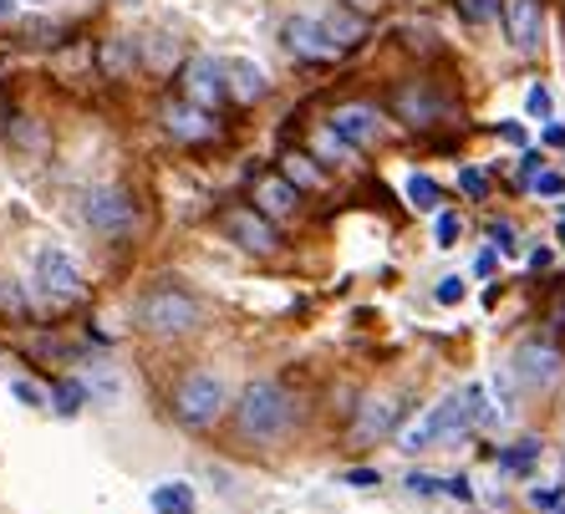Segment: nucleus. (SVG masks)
I'll return each mask as SVG.
<instances>
[{"instance_id":"f257e3e1","label":"nucleus","mask_w":565,"mask_h":514,"mask_svg":"<svg viewBox=\"0 0 565 514\" xmlns=\"http://www.w3.org/2000/svg\"><path fill=\"white\" fill-rule=\"evenodd\" d=\"M204 326V301L179 280H158L138 301V331L148 336H194Z\"/></svg>"},{"instance_id":"f03ea898","label":"nucleus","mask_w":565,"mask_h":514,"mask_svg":"<svg viewBox=\"0 0 565 514\" xmlns=\"http://www.w3.org/2000/svg\"><path fill=\"white\" fill-rule=\"evenodd\" d=\"M235 433L250 438V443H270V438H280L290 428V413H296V403H290V393L280 383H270V377H260V383H250L245 393L235 397Z\"/></svg>"},{"instance_id":"7ed1b4c3","label":"nucleus","mask_w":565,"mask_h":514,"mask_svg":"<svg viewBox=\"0 0 565 514\" xmlns=\"http://www.w3.org/2000/svg\"><path fill=\"white\" fill-rule=\"evenodd\" d=\"M77 214H82V225L93 229V235H103V239H128L132 229L143 225V214H138L132 194H128V189H118V184L87 189Z\"/></svg>"},{"instance_id":"20e7f679","label":"nucleus","mask_w":565,"mask_h":514,"mask_svg":"<svg viewBox=\"0 0 565 514\" xmlns=\"http://www.w3.org/2000/svg\"><path fill=\"white\" fill-rule=\"evenodd\" d=\"M224 408H230V397H224V383L214 372H189L173 387V418L184 422V428H194V433L214 428Z\"/></svg>"},{"instance_id":"39448f33","label":"nucleus","mask_w":565,"mask_h":514,"mask_svg":"<svg viewBox=\"0 0 565 514\" xmlns=\"http://www.w3.org/2000/svg\"><path fill=\"white\" fill-rule=\"evenodd\" d=\"M31 286L46 306H72L82 296V265L62 245H41L36 260H31Z\"/></svg>"},{"instance_id":"423d86ee","label":"nucleus","mask_w":565,"mask_h":514,"mask_svg":"<svg viewBox=\"0 0 565 514\" xmlns=\"http://www.w3.org/2000/svg\"><path fill=\"white\" fill-rule=\"evenodd\" d=\"M473 422V408H469V393H454V397H444V403H438L434 413H428V418L423 422H413L408 433H403V449L408 453H423V449H434L438 438H454V433H463V428H469Z\"/></svg>"},{"instance_id":"0eeeda50","label":"nucleus","mask_w":565,"mask_h":514,"mask_svg":"<svg viewBox=\"0 0 565 514\" xmlns=\"http://www.w3.org/2000/svg\"><path fill=\"white\" fill-rule=\"evenodd\" d=\"M510 377L520 387H530V393H551L565 377V356L551 342H520L510 356Z\"/></svg>"},{"instance_id":"6e6552de","label":"nucleus","mask_w":565,"mask_h":514,"mask_svg":"<svg viewBox=\"0 0 565 514\" xmlns=\"http://www.w3.org/2000/svg\"><path fill=\"white\" fill-rule=\"evenodd\" d=\"M393 113L408 128H438L448 118V103L444 93H434V82H403L393 93Z\"/></svg>"},{"instance_id":"1a4fd4ad","label":"nucleus","mask_w":565,"mask_h":514,"mask_svg":"<svg viewBox=\"0 0 565 514\" xmlns=\"http://www.w3.org/2000/svg\"><path fill=\"white\" fill-rule=\"evenodd\" d=\"M224 235L235 239L239 250H250V255H276L280 250V229L270 225V214L255 210V204L224 214Z\"/></svg>"},{"instance_id":"9d476101","label":"nucleus","mask_w":565,"mask_h":514,"mask_svg":"<svg viewBox=\"0 0 565 514\" xmlns=\"http://www.w3.org/2000/svg\"><path fill=\"white\" fill-rule=\"evenodd\" d=\"M504 31H510V46L514 52H540V36H545V11H540V0H504L500 11Z\"/></svg>"},{"instance_id":"9b49d317","label":"nucleus","mask_w":565,"mask_h":514,"mask_svg":"<svg viewBox=\"0 0 565 514\" xmlns=\"http://www.w3.org/2000/svg\"><path fill=\"white\" fill-rule=\"evenodd\" d=\"M184 93H189V103H199V107H220L224 97H230L224 62H214V56H194V62L184 66Z\"/></svg>"},{"instance_id":"f8f14e48","label":"nucleus","mask_w":565,"mask_h":514,"mask_svg":"<svg viewBox=\"0 0 565 514\" xmlns=\"http://www.w3.org/2000/svg\"><path fill=\"white\" fill-rule=\"evenodd\" d=\"M321 31H327L331 52H352L356 41H367L372 21L356 11V6H347V0H331L327 11H321Z\"/></svg>"},{"instance_id":"ddd939ff","label":"nucleus","mask_w":565,"mask_h":514,"mask_svg":"<svg viewBox=\"0 0 565 514\" xmlns=\"http://www.w3.org/2000/svg\"><path fill=\"white\" fill-rule=\"evenodd\" d=\"M331 132H337L347 148H367V143H377L382 113L377 107H367V103H347V107L331 113Z\"/></svg>"},{"instance_id":"4468645a","label":"nucleus","mask_w":565,"mask_h":514,"mask_svg":"<svg viewBox=\"0 0 565 514\" xmlns=\"http://www.w3.org/2000/svg\"><path fill=\"white\" fill-rule=\"evenodd\" d=\"M163 128H169L179 143H199V138H210V132H214V122H210V107L169 103V107H163Z\"/></svg>"},{"instance_id":"2eb2a0df","label":"nucleus","mask_w":565,"mask_h":514,"mask_svg":"<svg viewBox=\"0 0 565 514\" xmlns=\"http://www.w3.org/2000/svg\"><path fill=\"white\" fill-rule=\"evenodd\" d=\"M403 403H393V397H372V403H362V418H356V438H387L397 433V422H403Z\"/></svg>"},{"instance_id":"dca6fc26","label":"nucleus","mask_w":565,"mask_h":514,"mask_svg":"<svg viewBox=\"0 0 565 514\" xmlns=\"http://www.w3.org/2000/svg\"><path fill=\"white\" fill-rule=\"evenodd\" d=\"M224 77H230V93H235L239 103H260V97L270 93L265 66H255L250 56H230V62H224Z\"/></svg>"},{"instance_id":"f3484780","label":"nucleus","mask_w":565,"mask_h":514,"mask_svg":"<svg viewBox=\"0 0 565 514\" xmlns=\"http://www.w3.org/2000/svg\"><path fill=\"white\" fill-rule=\"evenodd\" d=\"M255 204H260L270 219H286V214L301 210V184H296V179H260Z\"/></svg>"},{"instance_id":"a211bd4d","label":"nucleus","mask_w":565,"mask_h":514,"mask_svg":"<svg viewBox=\"0 0 565 514\" xmlns=\"http://www.w3.org/2000/svg\"><path fill=\"white\" fill-rule=\"evenodd\" d=\"M286 46L296 56H331V41L321 31V15H296L286 21Z\"/></svg>"},{"instance_id":"6ab92c4d","label":"nucleus","mask_w":565,"mask_h":514,"mask_svg":"<svg viewBox=\"0 0 565 514\" xmlns=\"http://www.w3.org/2000/svg\"><path fill=\"white\" fill-rule=\"evenodd\" d=\"M148 504H153V514H194L199 494H194V484H184V479H163V484H153Z\"/></svg>"},{"instance_id":"aec40b11","label":"nucleus","mask_w":565,"mask_h":514,"mask_svg":"<svg viewBox=\"0 0 565 514\" xmlns=\"http://www.w3.org/2000/svg\"><path fill=\"white\" fill-rule=\"evenodd\" d=\"M408 199H413V210H423V214L444 210V189H438L428 173H413L408 179Z\"/></svg>"},{"instance_id":"412c9836","label":"nucleus","mask_w":565,"mask_h":514,"mask_svg":"<svg viewBox=\"0 0 565 514\" xmlns=\"http://www.w3.org/2000/svg\"><path fill=\"white\" fill-rule=\"evenodd\" d=\"M103 66L118 77V72H128V66H138V41H128V36H113L103 46Z\"/></svg>"},{"instance_id":"4be33fe9","label":"nucleus","mask_w":565,"mask_h":514,"mask_svg":"<svg viewBox=\"0 0 565 514\" xmlns=\"http://www.w3.org/2000/svg\"><path fill=\"white\" fill-rule=\"evenodd\" d=\"M535 459H540V438H520L514 449L500 453V469H504V474H525Z\"/></svg>"},{"instance_id":"5701e85b","label":"nucleus","mask_w":565,"mask_h":514,"mask_svg":"<svg viewBox=\"0 0 565 514\" xmlns=\"http://www.w3.org/2000/svg\"><path fill=\"white\" fill-rule=\"evenodd\" d=\"M52 408L62 413V418H77V413L87 408V387H82V383H72V377H66V383H56V393H52Z\"/></svg>"},{"instance_id":"b1692460","label":"nucleus","mask_w":565,"mask_h":514,"mask_svg":"<svg viewBox=\"0 0 565 514\" xmlns=\"http://www.w3.org/2000/svg\"><path fill=\"white\" fill-rule=\"evenodd\" d=\"M500 11H504V0H459V15L469 26H489Z\"/></svg>"},{"instance_id":"393cba45","label":"nucleus","mask_w":565,"mask_h":514,"mask_svg":"<svg viewBox=\"0 0 565 514\" xmlns=\"http://www.w3.org/2000/svg\"><path fill=\"white\" fill-rule=\"evenodd\" d=\"M11 393L21 397V403H26V408H46V403H52V397L41 393L36 383H26V377H15V383H11Z\"/></svg>"},{"instance_id":"a878e982","label":"nucleus","mask_w":565,"mask_h":514,"mask_svg":"<svg viewBox=\"0 0 565 514\" xmlns=\"http://www.w3.org/2000/svg\"><path fill=\"white\" fill-rule=\"evenodd\" d=\"M286 179H296V184H321V173L311 169V159H286Z\"/></svg>"},{"instance_id":"bb28decb","label":"nucleus","mask_w":565,"mask_h":514,"mask_svg":"<svg viewBox=\"0 0 565 514\" xmlns=\"http://www.w3.org/2000/svg\"><path fill=\"white\" fill-rule=\"evenodd\" d=\"M434 296H438V306H459V301H463V280H459V276H444Z\"/></svg>"},{"instance_id":"cd10ccee","label":"nucleus","mask_w":565,"mask_h":514,"mask_svg":"<svg viewBox=\"0 0 565 514\" xmlns=\"http://www.w3.org/2000/svg\"><path fill=\"white\" fill-rule=\"evenodd\" d=\"M489 245H494V250H514V225H504V219H489Z\"/></svg>"},{"instance_id":"c85d7f7f","label":"nucleus","mask_w":565,"mask_h":514,"mask_svg":"<svg viewBox=\"0 0 565 514\" xmlns=\"http://www.w3.org/2000/svg\"><path fill=\"white\" fill-rule=\"evenodd\" d=\"M535 194L561 199V194H565V179H561V173H540V179H535Z\"/></svg>"},{"instance_id":"c756f323","label":"nucleus","mask_w":565,"mask_h":514,"mask_svg":"<svg viewBox=\"0 0 565 514\" xmlns=\"http://www.w3.org/2000/svg\"><path fill=\"white\" fill-rule=\"evenodd\" d=\"M459 189H463L469 199H479L489 184H484V173H479V169H463V173H459Z\"/></svg>"},{"instance_id":"7c9ffc66","label":"nucleus","mask_w":565,"mask_h":514,"mask_svg":"<svg viewBox=\"0 0 565 514\" xmlns=\"http://www.w3.org/2000/svg\"><path fill=\"white\" fill-rule=\"evenodd\" d=\"M530 118H551V93L545 87H530Z\"/></svg>"},{"instance_id":"2f4dec72","label":"nucleus","mask_w":565,"mask_h":514,"mask_svg":"<svg viewBox=\"0 0 565 514\" xmlns=\"http://www.w3.org/2000/svg\"><path fill=\"white\" fill-rule=\"evenodd\" d=\"M459 219H454V214H438V245H454V239H459Z\"/></svg>"},{"instance_id":"473e14b6","label":"nucleus","mask_w":565,"mask_h":514,"mask_svg":"<svg viewBox=\"0 0 565 514\" xmlns=\"http://www.w3.org/2000/svg\"><path fill=\"white\" fill-rule=\"evenodd\" d=\"M408 489H413V494H438V489H444V479H434V474H408Z\"/></svg>"},{"instance_id":"72a5a7b5","label":"nucleus","mask_w":565,"mask_h":514,"mask_svg":"<svg viewBox=\"0 0 565 514\" xmlns=\"http://www.w3.org/2000/svg\"><path fill=\"white\" fill-rule=\"evenodd\" d=\"M444 494H454V500H463V504H469L473 500V489H469V479H444Z\"/></svg>"},{"instance_id":"f704fd0d","label":"nucleus","mask_w":565,"mask_h":514,"mask_svg":"<svg viewBox=\"0 0 565 514\" xmlns=\"http://www.w3.org/2000/svg\"><path fill=\"white\" fill-rule=\"evenodd\" d=\"M342 484H382V474H377V469H347Z\"/></svg>"},{"instance_id":"c9c22d12","label":"nucleus","mask_w":565,"mask_h":514,"mask_svg":"<svg viewBox=\"0 0 565 514\" xmlns=\"http://www.w3.org/2000/svg\"><path fill=\"white\" fill-rule=\"evenodd\" d=\"M530 504H535V510H555V504H561V489H535Z\"/></svg>"},{"instance_id":"e433bc0d","label":"nucleus","mask_w":565,"mask_h":514,"mask_svg":"<svg viewBox=\"0 0 565 514\" xmlns=\"http://www.w3.org/2000/svg\"><path fill=\"white\" fill-rule=\"evenodd\" d=\"M535 169H540V153H525V159H520V184H530Z\"/></svg>"},{"instance_id":"4c0bfd02","label":"nucleus","mask_w":565,"mask_h":514,"mask_svg":"<svg viewBox=\"0 0 565 514\" xmlns=\"http://www.w3.org/2000/svg\"><path fill=\"white\" fill-rule=\"evenodd\" d=\"M504 143H525V128H520V122H504Z\"/></svg>"},{"instance_id":"58836bf2","label":"nucleus","mask_w":565,"mask_h":514,"mask_svg":"<svg viewBox=\"0 0 565 514\" xmlns=\"http://www.w3.org/2000/svg\"><path fill=\"white\" fill-rule=\"evenodd\" d=\"M545 143H551V148H565V128H545Z\"/></svg>"},{"instance_id":"ea45409f","label":"nucleus","mask_w":565,"mask_h":514,"mask_svg":"<svg viewBox=\"0 0 565 514\" xmlns=\"http://www.w3.org/2000/svg\"><path fill=\"white\" fill-rule=\"evenodd\" d=\"M11 11H15V0H0V21H11Z\"/></svg>"},{"instance_id":"a19ab883","label":"nucleus","mask_w":565,"mask_h":514,"mask_svg":"<svg viewBox=\"0 0 565 514\" xmlns=\"http://www.w3.org/2000/svg\"><path fill=\"white\" fill-rule=\"evenodd\" d=\"M555 235H561V245H565V219H561V229H555Z\"/></svg>"},{"instance_id":"79ce46f5","label":"nucleus","mask_w":565,"mask_h":514,"mask_svg":"<svg viewBox=\"0 0 565 514\" xmlns=\"http://www.w3.org/2000/svg\"><path fill=\"white\" fill-rule=\"evenodd\" d=\"M122 6H132V0H122Z\"/></svg>"}]
</instances>
